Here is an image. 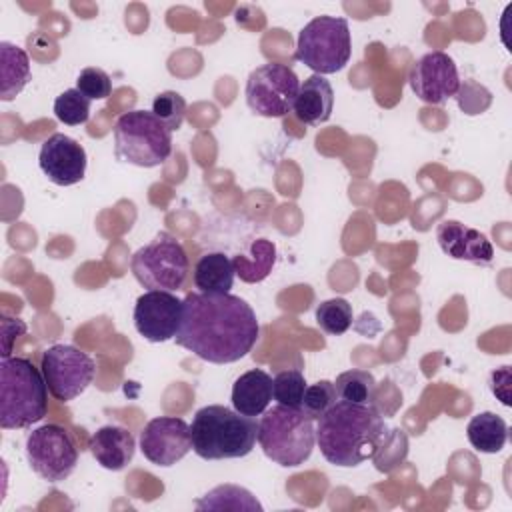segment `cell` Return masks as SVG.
<instances>
[{
  "instance_id": "33",
  "label": "cell",
  "mask_w": 512,
  "mask_h": 512,
  "mask_svg": "<svg viewBox=\"0 0 512 512\" xmlns=\"http://www.w3.org/2000/svg\"><path fill=\"white\" fill-rule=\"evenodd\" d=\"M490 390L504 406H510V366H502L490 374Z\"/></svg>"
},
{
  "instance_id": "6",
  "label": "cell",
  "mask_w": 512,
  "mask_h": 512,
  "mask_svg": "<svg viewBox=\"0 0 512 512\" xmlns=\"http://www.w3.org/2000/svg\"><path fill=\"white\" fill-rule=\"evenodd\" d=\"M172 152V130L148 110H130L114 124V156L140 168L160 166Z\"/></svg>"
},
{
  "instance_id": "9",
  "label": "cell",
  "mask_w": 512,
  "mask_h": 512,
  "mask_svg": "<svg viewBox=\"0 0 512 512\" xmlns=\"http://www.w3.org/2000/svg\"><path fill=\"white\" fill-rule=\"evenodd\" d=\"M300 80L296 72L280 62L254 68L246 80V104L256 116L282 118L296 100Z\"/></svg>"
},
{
  "instance_id": "4",
  "label": "cell",
  "mask_w": 512,
  "mask_h": 512,
  "mask_svg": "<svg viewBox=\"0 0 512 512\" xmlns=\"http://www.w3.org/2000/svg\"><path fill=\"white\" fill-rule=\"evenodd\" d=\"M48 412V386L42 370L28 358L0 360V426L4 430L28 428Z\"/></svg>"
},
{
  "instance_id": "32",
  "label": "cell",
  "mask_w": 512,
  "mask_h": 512,
  "mask_svg": "<svg viewBox=\"0 0 512 512\" xmlns=\"http://www.w3.org/2000/svg\"><path fill=\"white\" fill-rule=\"evenodd\" d=\"M0 330H2V352L0 356L2 358H8L10 352H12V342L14 338L22 336L26 332V322L20 320V318H8V316H2V322H0Z\"/></svg>"
},
{
  "instance_id": "13",
  "label": "cell",
  "mask_w": 512,
  "mask_h": 512,
  "mask_svg": "<svg viewBox=\"0 0 512 512\" xmlns=\"http://www.w3.org/2000/svg\"><path fill=\"white\" fill-rule=\"evenodd\" d=\"M140 450L156 466H172L192 450L190 426L176 416L152 418L140 432Z\"/></svg>"
},
{
  "instance_id": "2",
  "label": "cell",
  "mask_w": 512,
  "mask_h": 512,
  "mask_svg": "<svg viewBox=\"0 0 512 512\" xmlns=\"http://www.w3.org/2000/svg\"><path fill=\"white\" fill-rule=\"evenodd\" d=\"M386 424L374 404L336 400L316 422V444L322 456L340 468H354L380 450Z\"/></svg>"
},
{
  "instance_id": "12",
  "label": "cell",
  "mask_w": 512,
  "mask_h": 512,
  "mask_svg": "<svg viewBox=\"0 0 512 512\" xmlns=\"http://www.w3.org/2000/svg\"><path fill=\"white\" fill-rule=\"evenodd\" d=\"M408 82L412 92L422 102L434 106L444 104L460 90L458 68L454 60L442 50H434L420 56L410 68Z\"/></svg>"
},
{
  "instance_id": "20",
  "label": "cell",
  "mask_w": 512,
  "mask_h": 512,
  "mask_svg": "<svg viewBox=\"0 0 512 512\" xmlns=\"http://www.w3.org/2000/svg\"><path fill=\"white\" fill-rule=\"evenodd\" d=\"M30 80V58L28 54L12 44L0 42V100L10 102L24 90Z\"/></svg>"
},
{
  "instance_id": "14",
  "label": "cell",
  "mask_w": 512,
  "mask_h": 512,
  "mask_svg": "<svg viewBox=\"0 0 512 512\" xmlns=\"http://www.w3.org/2000/svg\"><path fill=\"white\" fill-rule=\"evenodd\" d=\"M182 300L172 292L148 290L134 304V326L148 342L172 340L180 328Z\"/></svg>"
},
{
  "instance_id": "28",
  "label": "cell",
  "mask_w": 512,
  "mask_h": 512,
  "mask_svg": "<svg viewBox=\"0 0 512 512\" xmlns=\"http://www.w3.org/2000/svg\"><path fill=\"white\" fill-rule=\"evenodd\" d=\"M306 386V378L300 370H282L272 378V398L278 404L300 408Z\"/></svg>"
},
{
  "instance_id": "3",
  "label": "cell",
  "mask_w": 512,
  "mask_h": 512,
  "mask_svg": "<svg viewBox=\"0 0 512 512\" xmlns=\"http://www.w3.org/2000/svg\"><path fill=\"white\" fill-rule=\"evenodd\" d=\"M190 438L194 454L202 460L242 458L258 440V422L234 408L210 404L194 414Z\"/></svg>"
},
{
  "instance_id": "17",
  "label": "cell",
  "mask_w": 512,
  "mask_h": 512,
  "mask_svg": "<svg viewBox=\"0 0 512 512\" xmlns=\"http://www.w3.org/2000/svg\"><path fill=\"white\" fill-rule=\"evenodd\" d=\"M88 448L102 468L118 472L132 462L136 440L128 428L108 424L92 434Z\"/></svg>"
},
{
  "instance_id": "11",
  "label": "cell",
  "mask_w": 512,
  "mask_h": 512,
  "mask_svg": "<svg viewBox=\"0 0 512 512\" xmlns=\"http://www.w3.org/2000/svg\"><path fill=\"white\" fill-rule=\"evenodd\" d=\"M26 458L30 468L48 482L66 480L78 462V448L66 428L44 424L26 438Z\"/></svg>"
},
{
  "instance_id": "15",
  "label": "cell",
  "mask_w": 512,
  "mask_h": 512,
  "mask_svg": "<svg viewBox=\"0 0 512 512\" xmlns=\"http://www.w3.org/2000/svg\"><path fill=\"white\" fill-rule=\"evenodd\" d=\"M38 164L52 184L72 186L86 174V150L74 138L56 132L42 142Z\"/></svg>"
},
{
  "instance_id": "29",
  "label": "cell",
  "mask_w": 512,
  "mask_h": 512,
  "mask_svg": "<svg viewBox=\"0 0 512 512\" xmlns=\"http://www.w3.org/2000/svg\"><path fill=\"white\" fill-rule=\"evenodd\" d=\"M338 394L334 388V382L330 380H318L316 384L306 386L304 398H302V410L312 416L314 420H318L332 404H336Z\"/></svg>"
},
{
  "instance_id": "16",
  "label": "cell",
  "mask_w": 512,
  "mask_h": 512,
  "mask_svg": "<svg viewBox=\"0 0 512 512\" xmlns=\"http://www.w3.org/2000/svg\"><path fill=\"white\" fill-rule=\"evenodd\" d=\"M436 240L442 252L454 260L488 266L494 258L492 242L480 230L464 226L458 220L440 222L436 230Z\"/></svg>"
},
{
  "instance_id": "21",
  "label": "cell",
  "mask_w": 512,
  "mask_h": 512,
  "mask_svg": "<svg viewBox=\"0 0 512 512\" xmlns=\"http://www.w3.org/2000/svg\"><path fill=\"white\" fill-rule=\"evenodd\" d=\"M234 262L224 252H208L194 266V286L208 294H226L234 284Z\"/></svg>"
},
{
  "instance_id": "27",
  "label": "cell",
  "mask_w": 512,
  "mask_h": 512,
  "mask_svg": "<svg viewBox=\"0 0 512 512\" xmlns=\"http://www.w3.org/2000/svg\"><path fill=\"white\" fill-rule=\"evenodd\" d=\"M90 98H86L78 88H68L54 100V116L68 126H78L90 118Z\"/></svg>"
},
{
  "instance_id": "25",
  "label": "cell",
  "mask_w": 512,
  "mask_h": 512,
  "mask_svg": "<svg viewBox=\"0 0 512 512\" xmlns=\"http://www.w3.org/2000/svg\"><path fill=\"white\" fill-rule=\"evenodd\" d=\"M338 400L354 402V404H374L376 396V380L366 370H346L336 376L334 382Z\"/></svg>"
},
{
  "instance_id": "10",
  "label": "cell",
  "mask_w": 512,
  "mask_h": 512,
  "mask_svg": "<svg viewBox=\"0 0 512 512\" xmlns=\"http://www.w3.org/2000/svg\"><path fill=\"white\" fill-rule=\"evenodd\" d=\"M40 370L48 392L60 402H70L92 384L96 366L80 348L72 344H54L42 352Z\"/></svg>"
},
{
  "instance_id": "31",
  "label": "cell",
  "mask_w": 512,
  "mask_h": 512,
  "mask_svg": "<svg viewBox=\"0 0 512 512\" xmlns=\"http://www.w3.org/2000/svg\"><path fill=\"white\" fill-rule=\"evenodd\" d=\"M76 88L90 100H104L112 92V80L102 68L88 66L80 70L76 78Z\"/></svg>"
},
{
  "instance_id": "1",
  "label": "cell",
  "mask_w": 512,
  "mask_h": 512,
  "mask_svg": "<svg viewBox=\"0 0 512 512\" xmlns=\"http://www.w3.org/2000/svg\"><path fill=\"white\" fill-rule=\"evenodd\" d=\"M258 334L256 314L240 296L190 292L182 300V320L174 340L200 360L230 364L254 348Z\"/></svg>"
},
{
  "instance_id": "24",
  "label": "cell",
  "mask_w": 512,
  "mask_h": 512,
  "mask_svg": "<svg viewBox=\"0 0 512 512\" xmlns=\"http://www.w3.org/2000/svg\"><path fill=\"white\" fill-rule=\"evenodd\" d=\"M250 250L254 252L256 258H250L246 254H238L232 258L236 274L244 282H260L268 276L274 260H276V246L270 240H254Z\"/></svg>"
},
{
  "instance_id": "23",
  "label": "cell",
  "mask_w": 512,
  "mask_h": 512,
  "mask_svg": "<svg viewBox=\"0 0 512 512\" xmlns=\"http://www.w3.org/2000/svg\"><path fill=\"white\" fill-rule=\"evenodd\" d=\"M196 510H248L262 512V504L242 486L220 484L196 500Z\"/></svg>"
},
{
  "instance_id": "5",
  "label": "cell",
  "mask_w": 512,
  "mask_h": 512,
  "mask_svg": "<svg viewBox=\"0 0 512 512\" xmlns=\"http://www.w3.org/2000/svg\"><path fill=\"white\" fill-rule=\"evenodd\" d=\"M258 444L274 464L300 466L310 458L316 444L314 418L302 408L284 404L266 408L258 420Z\"/></svg>"
},
{
  "instance_id": "30",
  "label": "cell",
  "mask_w": 512,
  "mask_h": 512,
  "mask_svg": "<svg viewBox=\"0 0 512 512\" xmlns=\"http://www.w3.org/2000/svg\"><path fill=\"white\" fill-rule=\"evenodd\" d=\"M152 112L174 132L182 126L184 116H186V100L174 92V90H166L160 92L154 102H152Z\"/></svg>"
},
{
  "instance_id": "18",
  "label": "cell",
  "mask_w": 512,
  "mask_h": 512,
  "mask_svg": "<svg viewBox=\"0 0 512 512\" xmlns=\"http://www.w3.org/2000/svg\"><path fill=\"white\" fill-rule=\"evenodd\" d=\"M332 108L334 90L330 82L320 74H312L300 84L292 112L302 124L318 126L330 118Z\"/></svg>"
},
{
  "instance_id": "8",
  "label": "cell",
  "mask_w": 512,
  "mask_h": 512,
  "mask_svg": "<svg viewBox=\"0 0 512 512\" xmlns=\"http://www.w3.org/2000/svg\"><path fill=\"white\" fill-rule=\"evenodd\" d=\"M130 268L144 288L176 292L186 282L188 256L172 234L160 232L132 254Z\"/></svg>"
},
{
  "instance_id": "26",
  "label": "cell",
  "mask_w": 512,
  "mask_h": 512,
  "mask_svg": "<svg viewBox=\"0 0 512 512\" xmlns=\"http://www.w3.org/2000/svg\"><path fill=\"white\" fill-rule=\"evenodd\" d=\"M352 306L344 298H330L318 304L316 324L330 336H340L352 326Z\"/></svg>"
},
{
  "instance_id": "22",
  "label": "cell",
  "mask_w": 512,
  "mask_h": 512,
  "mask_svg": "<svg viewBox=\"0 0 512 512\" xmlns=\"http://www.w3.org/2000/svg\"><path fill=\"white\" fill-rule=\"evenodd\" d=\"M466 436L472 448L484 454H496L504 448L508 440V426L502 416L494 412H480L470 418L466 426Z\"/></svg>"
},
{
  "instance_id": "7",
  "label": "cell",
  "mask_w": 512,
  "mask_h": 512,
  "mask_svg": "<svg viewBox=\"0 0 512 512\" xmlns=\"http://www.w3.org/2000/svg\"><path fill=\"white\" fill-rule=\"evenodd\" d=\"M352 54L350 28L346 18L316 16L298 34L296 60L316 74H334L342 70Z\"/></svg>"
},
{
  "instance_id": "19",
  "label": "cell",
  "mask_w": 512,
  "mask_h": 512,
  "mask_svg": "<svg viewBox=\"0 0 512 512\" xmlns=\"http://www.w3.org/2000/svg\"><path fill=\"white\" fill-rule=\"evenodd\" d=\"M272 400V378L268 372L254 368L240 374L232 386V406L244 416H262Z\"/></svg>"
}]
</instances>
